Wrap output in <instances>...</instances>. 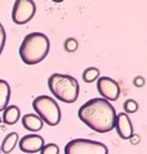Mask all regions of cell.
Wrapping results in <instances>:
<instances>
[{
    "label": "cell",
    "mask_w": 147,
    "mask_h": 154,
    "mask_svg": "<svg viewBox=\"0 0 147 154\" xmlns=\"http://www.w3.org/2000/svg\"><path fill=\"white\" fill-rule=\"evenodd\" d=\"M21 123H23V127L30 132H39L41 131L44 126V122L34 113H26L25 116H23Z\"/></svg>",
    "instance_id": "10"
},
{
    "label": "cell",
    "mask_w": 147,
    "mask_h": 154,
    "mask_svg": "<svg viewBox=\"0 0 147 154\" xmlns=\"http://www.w3.org/2000/svg\"><path fill=\"white\" fill-rule=\"evenodd\" d=\"M77 116L89 128L97 133H107L115 128L116 111L113 106L104 98H92L79 108Z\"/></svg>",
    "instance_id": "1"
},
{
    "label": "cell",
    "mask_w": 147,
    "mask_h": 154,
    "mask_svg": "<svg viewBox=\"0 0 147 154\" xmlns=\"http://www.w3.org/2000/svg\"><path fill=\"white\" fill-rule=\"evenodd\" d=\"M60 149H59L57 144L55 143H49V144H44V147L40 150V154H59Z\"/></svg>",
    "instance_id": "16"
},
{
    "label": "cell",
    "mask_w": 147,
    "mask_h": 154,
    "mask_svg": "<svg viewBox=\"0 0 147 154\" xmlns=\"http://www.w3.org/2000/svg\"><path fill=\"white\" fill-rule=\"evenodd\" d=\"M10 94H11L10 85L5 80H0V112H3L8 107Z\"/></svg>",
    "instance_id": "13"
},
{
    "label": "cell",
    "mask_w": 147,
    "mask_h": 154,
    "mask_svg": "<svg viewBox=\"0 0 147 154\" xmlns=\"http://www.w3.org/2000/svg\"><path fill=\"white\" fill-rule=\"evenodd\" d=\"M36 6L33 0H16L13 5L11 19L16 25H24L34 17Z\"/></svg>",
    "instance_id": "6"
},
{
    "label": "cell",
    "mask_w": 147,
    "mask_h": 154,
    "mask_svg": "<svg viewBox=\"0 0 147 154\" xmlns=\"http://www.w3.org/2000/svg\"><path fill=\"white\" fill-rule=\"evenodd\" d=\"M64 47L67 52H75L77 50V47H79V42H77L76 38L74 37H69L67 40L65 41L64 44Z\"/></svg>",
    "instance_id": "17"
},
{
    "label": "cell",
    "mask_w": 147,
    "mask_h": 154,
    "mask_svg": "<svg viewBox=\"0 0 147 154\" xmlns=\"http://www.w3.org/2000/svg\"><path fill=\"white\" fill-rule=\"evenodd\" d=\"M33 108L36 116L47 126L55 127L61 121V111L57 102L49 96H39L33 101Z\"/></svg>",
    "instance_id": "4"
},
{
    "label": "cell",
    "mask_w": 147,
    "mask_h": 154,
    "mask_svg": "<svg viewBox=\"0 0 147 154\" xmlns=\"http://www.w3.org/2000/svg\"><path fill=\"white\" fill-rule=\"evenodd\" d=\"M47 86L54 97L64 103H74L79 98V82L70 75L53 73L47 80Z\"/></svg>",
    "instance_id": "3"
},
{
    "label": "cell",
    "mask_w": 147,
    "mask_h": 154,
    "mask_svg": "<svg viewBox=\"0 0 147 154\" xmlns=\"http://www.w3.org/2000/svg\"><path fill=\"white\" fill-rule=\"evenodd\" d=\"M96 86H97V91L101 94V97L106 101H109L110 103L120 97V93H121L120 86L111 77H107V76L99 77Z\"/></svg>",
    "instance_id": "7"
},
{
    "label": "cell",
    "mask_w": 147,
    "mask_h": 154,
    "mask_svg": "<svg viewBox=\"0 0 147 154\" xmlns=\"http://www.w3.org/2000/svg\"><path fill=\"white\" fill-rule=\"evenodd\" d=\"M133 85H135V87H139V88L143 87L145 86V79L142 76H136L133 79Z\"/></svg>",
    "instance_id": "19"
},
{
    "label": "cell",
    "mask_w": 147,
    "mask_h": 154,
    "mask_svg": "<svg viewBox=\"0 0 147 154\" xmlns=\"http://www.w3.org/2000/svg\"><path fill=\"white\" fill-rule=\"evenodd\" d=\"M5 40H6L5 29H4L3 24L0 23V56H2V52H3V50H4V46H5Z\"/></svg>",
    "instance_id": "18"
},
{
    "label": "cell",
    "mask_w": 147,
    "mask_h": 154,
    "mask_svg": "<svg viewBox=\"0 0 147 154\" xmlns=\"http://www.w3.org/2000/svg\"><path fill=\"white\" fill-rule=\"evenodd\" d=\"M18 143H19V148H20L21 152L27 153V154H34L41 150V148L45 144V140L39 134H26V136L19 139Z\"/></svg>",
    "instance_id": "8"
},
{
    "label": "cell",
    "mask_w": 147,
    "mask_h": 154,
    "mask_svg": "<svg viewBox=\"0 0 147 154\" xmlns=\"http://www.w3.org/2000/svg\"><path fill=\"white\" fill-rule=\"evenodd\" d=\"M0 123H2V117H0Z\"/></svg>",
    "instance_id": "21"
},
{
    "label": "cell",
    "mask_w": 147,
    "mask_h": 154,
    "mask_svg": "<svg viewBox=\"0 0 147 154\" xmlns=\"http://www.w3.org/2000/svg\"><path fill=\"white\" fill-rule=\"evenodd\" d=\"M130 140H131L133 144H136V143H137V140H139V136H132Z\"/></svg>",
    "instance_id": "20"
},
{
    "label": "cell",
    "mask_w": 147,
    "mask_h": 154,
    "mask_svg": "<svg viewBox=\"0 0 147 154\" xmlns=\"http://www.w3.org/2000/svg\"><path fill=\"white\" fill-rule=\"evenodd\" d=\"M0 154H2V150H0Z\"/></svg>",
    "instance_id": "22"
},
{
    "label": "cell",
    "mask_w": 147,
    "mask_h": 154,
    "mask_svg": "<svg viewBox=\"0 0 147 154\" xmlns=\"http://www.w3.org/2000/svg\"><path fill=\"white\" fill-rule=\"evenodd\" d=\"M115 128L121 139H131V137L133 136L132 122L129 117V114H126L125 112L116 114Z\"/></svg>",
    "instance_id": "9"
},
{
    "label": "cell",
    "mask_w": 147,
    "mask_h": 154,
    "mask_svg": "<svg viewBox=\"0 0 147 154\" xmlns=\"http://www.w3.org/2000/svg\"><path fill=\"white\" fill-rule=\"evenodd\" d=\"M19 119H20V109H19L18 106H15V104L8 106L4 109L3 118H2L4 124H6V126H13Z\"/></svg>",
    "instance_id": "11"
},
{
    "label": "cell",
    "mask_w": 147,
    "mask_h": 154,
    "mask_svg": "<svg viewBox=\"0 0 147 154\" xmlns=\"http://www.w3.org/2000/svg\"><path fill=\"white\" fill-rule=\"evenodd\" d=\"M123 109H125V113L126 114H131V113H135L139 109V103H137L135 100H126L125 103H123Z\"/></svg>",
    "instance_id": "15"
},
{
    "label": "cell",
    "mask_w": 147,
    "mask_h": 154,
    "mask_svg": "<svg viewBox=\"0 0 147 154\" xmlns=\"http://www.w3.org/2000/svg\"><path fill=\"white\" fill-rule=\"evenodd\" d=\"M19 142V134L16 132H10L9 134H6V137L3 139V143L0 146V150L4 154H9L11 153L15 148V146Z\"/></svg>",
    "instance_id": "12"
},
{
    "label": "cell",
    "mask_w": 147,
    "mask_h": 154,
    "mask_svg": "<svg viewBox=\"0 0 147 154\" xmlns=\"http://www.w3.org/2000/svg\"><path fill=\"white\" fill-rule=\"evenodd\" d=\"M100 76V70L97 69V67H89V69H86L82 73V80L86 82V83H91L94 81H96L99 79Z\"/></svg>",
    "instance_id": "14"
},
{
    "label": "cell",
    "mask_w": 147,
    "mask_h": 154,
    "mask_svg": "<svg viewBox=\"0 0 147 154\" xmlns=\"http://www.w3.org/2000/svg\"><path fill=\"white\" fill-rule=\"evenodd\" d=\"M50 51V40L43 32H31L24 37L19 47V55L24 63H40Z\"/></svg>",
    "instance_id": "2"
},
{
    "label": "cell",
    "mask_w": 147,
    "mask_h": 154,
    "mask_svg": "<svg viewBox=\"0 0 147 154\" xmlns=\"http://www.w3.org/2000/svg\"><path fill=\"white\" fill-rule=\"evenodd\" d=\"M64 153L65 154H109V149L101 142L85 139V138H76L66 144Z\"/></svg>",
    "instance_id": "5"
}]
</instances>
